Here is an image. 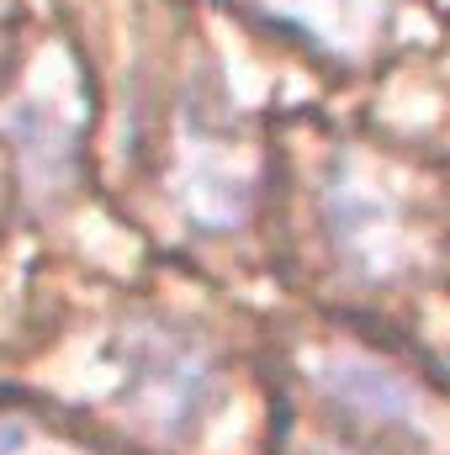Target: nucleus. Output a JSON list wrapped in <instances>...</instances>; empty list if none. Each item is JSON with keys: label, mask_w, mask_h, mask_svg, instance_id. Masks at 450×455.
Returning a JSON list of instances; mask_svg holds the SVG:
<instances>
[{"label": "nucleus", "mask_w": 450, "mask_h": 455, "mask_svg": "<svg viewBox=\"0 0 450 455\" xmlns=\"http://www.w3.org/2000/svg\"><path fill=\"white\" fill-rule=\"evenodd\" d=\"M329 228H334V243L366 275H382V265H392V249H398V202L382 186L339 175L334 191H329Z\"/></svg>", "instance_id": "f257e3e1"}, {"label": "nucleus", "mask_w": 450, "mask_h": 455, "mask_svg": "<svg viewBox=\"0 0 450 455\" xmlns=\"http://www.w3.org/2000/svg\"><path fill=\"white\" fill-rule=\"evenodd\" d=\"M138 408L154 413L159 429H186L202 403H207V371L197 355H181L175 344H159V349H143L138 355V392H133Z\"/></svg>", "instance_id": "f03ea898"}, {"label": "nucleus", "mask_w": 450, "mask_h": 455, "mask_svg": "<svg viewBox=\"0 0 450 455\" xmlns=\"http://www.w3.org/2000/svg\"><path fill=\"white\" fill-rule=\"evenodd\" d=\"M324 392L344 413H355L366 424H382V429H398L419 413L414 387L398 371L376 365V360H329L324 365Z\"/></svg>", "instance_id": "7ed1b4c3"}, {"label": "nucleus", "mask_w": 450, "mask_h": 455, "mask_svg": "<svg viewBox=\"0 0 450 455\" xmlns=\"http://www.w3.org/2000/svg\"><path fill=\"white\" fill-rule=\"evenodd\" d=\"M276 16L297 21L302 32L324 37L329 48H355L376 27V0H265Z\"/></svg>", "instance_id": "20e7f679"}]
</instances>
